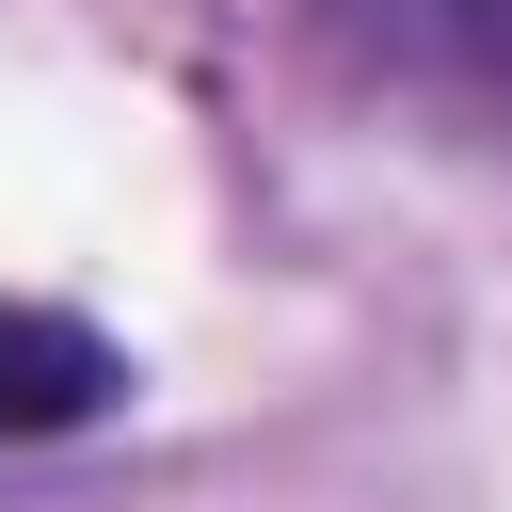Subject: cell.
<instances>
[{
	"label": "cell",
	"mask_w": 512,
	"mask_h": 512,
	"mask_svg": "<svg viewBox=\"0 0 512 512\" xmlns=\"http://www.w3.org/2000/svg\"><path fill=\"white\" fill-rule=\"evenodd\" d=\"M128 400V352L64 304H0V448H48V432H96Z\"/></svg>",
	"instance_id": "cell-2"
},
{
	"label": "cell",
	"mask_w": 512,
	"mask_h": 512,
	"mask_svg": "<svg viewBox=\"0 0 512 512\" xmlns=\"http://www.w3.org/2000/svg\"><path fill=\"white\" fill-rule=\"evenodd\" d=\"M320 32L384 80H432V96H480L512 112V0H320Z\"/></svg>",
	"instance_id": "cell-1"
}]
</instances>
